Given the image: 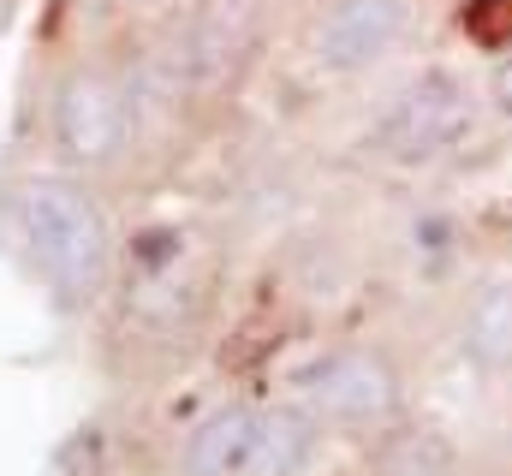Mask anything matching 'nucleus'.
<instances>
[{"label":"nucleus","instance_id":"f257e3e1","mask_svg":"<svg viewBox=\"0 0 512 476\" xmlns=\"http://www.w3.org/2000/svg\"><path fill=\"white\" fill-rule=\"evenodd\" d=\"M18 221H24V238H30L36 262H42L66 292H90V286H96L102 256H108V233H102L96 203H90L78 185H60V179L24 185Z\"/></svg>","mask_w":512,"mask_h":476},{"label":"nucleus","instance_id":"f03ea898","mask_svg":"<svg viewBox=\"0 0 512 476\" xmlns=\"http://www.w3.org/2000/svg\"><path fill=\"white\" fill-rule=\"evenodd\" d=\"M471 131V90L453 72H423L393 96L376 125V149L393 161H435Z\"/></svg>","mask_w":512,"mask_h":476},{"label":"nucleus","instance_id":"7ed1b4c3","mask_svg":"<svg viewBox=\"0 0 512 476\" xmlns=\"http://www.w3.org/2000/svg\"><path fill=\"white\" fill-rule=\"evenodd\" d=\"M304 399L334 423H382L399 405V375L376 352H328L304 369Z\"/></svg>","mask_w":512,"mask_h":476},{"label":"nucleus","instance_id":"20e7f679","mask_svg":"<svg viewBox=\"0 0 512 476\" xmlns=\"http://www.w3.org/2000/svg\"><path fill=\"white\" fill-rule=\"evenodd\" d=\"M411 30V0H334L316 24V60L328 72H364Z\"/></svg>","mask_w":512,"mask_h":476},{"label":"nucleus","instance_id":"39448f33","mask_svg":"<svg viewBox=\"0 0 512 476\" xmlns=\"http://www.w3.org/2000/svg\"><path fill=\"white\" fill-rule=\"evenodd\" d=\"M54 125H60V143L78 155V161H102L126 143L131 114H126V96L114 78L102 72H78L66 78L60 102H54Z\"/></svg>","mask_w":512,"mask_h":476},{"label":"nucleus","instance_id":"423d86ee","mask_svg":"<svg viewBox=\"0 0 512 476\" xmlns=\"http://www.w3.org/2000/svg\"><path fill=\"white\" fill-rule=\"evenodd\" d=\"M256 441H262V411H215L197 441H191V476H251L256 471Z\"/></svg>","mask_w":512,"mask_h":476},{"label":"nucleus","instance_id":"0eeeda50","mask_svg":"<svg viewBox=\"0 0 512 476\" xmlns=\"http://www.w3.org/2000/svg\"><path fill=\"white\" fill-rule=\"evenodd\" d=\"M245 18H251V0H209L185 36V78H197V84L221 78L233 66V54L245 48Z\"/></svg>","mask_w":512,"mask_h":476},{"label":"nucleus","instance_id":"6e6552de","mask_svg":"<svg viewBox=\"0 0 512 476\" xmlns=\"http://www.w3.org/2000/svg\"><path fill=\"white\" fill-rule=\"evenodd\" d=\"M465 357L489 375L512 369V280H495L465 316Z\"/></svg>","mask_w":512,"mask_h":476},{"label":"nucleus","instance_id":"1a4fd4ad","mask_svg":"<svg viewBox=\"0 0 512 476\" xmlns=\"http://www.w3.org/2000/svg\"><path fill=\"white\" fill-rule=\"evenodd\" d=\"M316 429L298 411H262V441H256V471L251 476H298L310 465Z\"/></svg>","mask_w":512,"mask_h":476},{"label":"nucleus","instance_id":"9d476101","mask_svg":"<svg viewBox=\"0 0 512 476\" xmlns=\"http://www.w3.org/2000/svg\"><path fill=\"white\" fill-rule=\"evenodd\" d=\"M465 30H471L483 48H512V0H471Z\"/></svg>","mask_w":512,"mask_h":476},{"label":"nucleus","instance_id":"9b49d317","mask_svg":"<svg viewBox=\"0 0 512 476\" xmlns=\"http://www.w3.org/2000/svg\"><path fill=\"white\" fill-rule=\"evenodd\" d=\"M495 108L512 119V60L501 66V72H495Z\"/></svg>","mask_w":512,"mask_h":476}]
</instances>
